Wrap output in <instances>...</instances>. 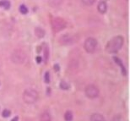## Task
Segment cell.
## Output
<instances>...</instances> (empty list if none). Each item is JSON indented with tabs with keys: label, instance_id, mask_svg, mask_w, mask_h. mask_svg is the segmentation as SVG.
Returning a JSON list of instances; mask_svg holds the SVG:
<instances>
[{
	"label": "cell",
	"instance_id": "4fadbf2b",
	"mask_svg": "<svg viewBox=\"0 0 130 121\" xmlns=\"http://www.w3.org/2000/svg\"><path fill=\"white\" fill-rule=\"evenodd\" d=\"M64 120H65V121H72L73 120V113L70 111V110L66 111V113L64 114Z\"/></svg>",
	"mask_w": 130,
	"mask_h": 121
},
{
	"label": "cell",
	"instance_id": "5bb4252c",
	"mask_svg": "<svg viewBox=\"0 0 130 121\" xmlns=\"http://www.w3.org/2000/svg\"><path fill=\"white\" fill-rule=\"evenodd\" d=\"M0 7H3L4 9H8L10 7V3L8 0H1L0 1Z\"/></svg>",
	"mask_w": 130,
	"mask_h": 121
},
{
	"label": "cell",
	"instance_id": "9c48e42d",
	"mask_svg": "<svg viewBox=\"0 0 130 121\" xmlns=\"http://www.w3.org/2000/svg\"><path fill=\"white\" fill-rule=\"evenodd\" d=\"M48 4L52 8H58L63 3V0H48Z\"/></svg>",
	"mask_w": 130,
	"mask_h": 121
},
{
	"label": "cell",
	"instance_id": "7a4b0ae2",
	"mask_svg": "<svg viewBox=\"0 0 130 121\" xmlns=\"http://www.w3.org/2000/svg\"><path fill=\"white\" fill-rule=\"evenodd\" d=\"M27 59V54L22 49H15L11 54V61L15 64H23Z\"/></svg>",
	"mask_w": 130,
	"mask_h": 121
},
{
	"label": "cell",
	"instance_id": "9a60e30c",
	"mask_svg": "<svg viewBox=\"0 0 130 121\" xmlns=\"http://www.w3.org/2000/svg\"><path fill=\"white\" fill-rule=\"evenodd\" d=\"M81 3L85 6H91L94 4V3L96 2V0H80Z\"/></svg>",
	"mask_w": 130,
	"mask_h": 121
},
{
	"label": "cell",
	"instance_id": "8fae6325",
	"mask_svg": "<svg viewBox=\"0 0 130 121\" xmlns=\"http://www.w3.org/2000/svg\"><path fill=\"white\" fill-rule=\"evenodd\" d=\"M40 121H52L51 114L49 112H43L40 116Z\"/></svg>",
	"mask_w": 130,
	"mask_h": 121
},
{
	"label": "cell",
	"instance_id": "e0dca14e",
	"mask_svg": "<svg viewBox=\"0 0 130 121\" xmlns=\"http://www.w3.org/2000/svg\"><path fill=\"white\" fill-rule=\"evenodd\" d=\"M60 88L61 89H63V90H68L69 88V85L68 84L66 81H62L61 82H60Z\"/></svg>",
	"mask_w": 130,
	"mask_h": 121
},
{
	"label": "cell",
	"instance_id": "52a82bcc",
	"mask_svg": "<svg viewBox=\"0 0 130 121\" xmlns=\"http://www.w3.org/2000/svg\"><path fill=\"white\" fill-rule=\"evenodd\" d=\"M84 93H85L86 97L90 99H94V98L97 97L100 93L98 87L95 85H89L85 87L84 90Z\"/></svg>",
	"mask_w": 130,
	"mask_h": 121
},
{
	"label": "cell",
	"instance_id": "7c38bea8",
	"mask_svg": "<svg viewBox=\"0 0 130 121\" xmlns=\"http://www.w3.org/2000/svg\"><path fill=\"white\" fill-rule=\"evenodd\" d=\"M35 34H36V36L37 37L39 38H42L45 36V34H46V32H45L44 29H42V28L41 27H36V29H35Z\"/></svg>",
	"mask_w": 130,
	"mask_h": 121
},
{
	"label": "cell",
	"instance_id": "30bf717a",
	"mask_svg": "<svg viewBox=\"0 0 130 121\" xmlns=\"http://www.w3.org/2000/svg\"><path fill=\"white\" fill-rule=\"evenodd\" d=\"M90 121H106V119L101 114H93L90 116Z\"/></svg>",
	"mask_w": 130,
	"mask_h": 121
},
{
	"label": "cell",
	"instance_id": "d6986e66",
	"mask_svg": "<svg viewBox=\"0 0 130 121\" xmlns=\"http://www.w3.org/2000/svg\"><path fill=\"white\" fill-rule=\"evenodd\" d=\"M45 82L46 83L50 82V73L49 72H46V74H45Z\"/></svg>",
	"mask_w": 130,
	"mask_h": 121
},
{
	"label": "cell",
	"instance_id": "3957f363",
	"mask_svg": "<svg viewBox=\"0 0 130 121\" xmlns=\"http://www.w3.org/2000/svg\"><path fill=\"white\" fill-rule=\"evenodd\" d=\"M38 99V92L32 88H27L23 93V100L27 104L35 103Z\"/></svg>",
	"mask_w": 130,
	"mask_h": 121
},
{
	"label": "cell",
	"instance_id": "cb8c5ba5",
	"mask_svg": "<svg viewBox=\"0 0 130 121\" xmlns=\"http://www.w3.org/2000/svg\"><path fill=\"white\" fill-rule=\"evenodd\" d=\"M11 121H18V117H15V118H14Z\"/></svg>",
	"mask_w": 130,
	"mask_h": 121
},
{
	"label": "cell",
	"instance_id": "5b68a950",
	"mask_svg": "<svg viewBox=\"0 0 130 121\" xmlns=\"http://www.w3.org/2000/svg\"><path fill=\"white\" fill-rule=\"evenodd\" d=\"M78 38L77 36L75 35H72V34H65L60 36L59 38V43L63 46H69L72 45L75 42H78Z\"/></svg>",
	"mask_w": 130,
	"mask_h": 121
},
{
	"label": "cell",
	"instance_id": "44dd1931",
	"mask_svg": "<svg viewBox=\"0 0 130 121\" xmlns=\"http://www.w3.org/2000/svg\"><path fill=\"white\" fill-rule=\"evenodd\" d=\"M48 49L47 48H45V60H47L48 59Z\"/></svg>",
	"mask_w": 130,
	"mask_h": 121
},
{
	"label": "cell",
	"instance_id": "603a6c76",
	"mask_svg": "<svg viewBox=\"0 0 130 121\" xmlns=\"http://www.w3.org/2000/svg\"><path fill=\"white\" fill-rule=\"evenodd\" d=\"M54 69H55V70H58V69H59V68H58V65H54Z\"/></svg>",
	"mask_w": 130,
	"mask_h": 121
},
{
	"label": "cell",
	"instance_id": "7402d4cb",
	"mask_svg": "<svg viewBox=\"0 0 130 121\" xmlns=\"http://www.w3.org/2000/svg\"><path fill=\"white\" fill-rule=\"evenodd\" d=\"M36 60H37V63H41L42 62V58H41V57H37Z\"/></svg>",
	"mask_w": 130,
	"mask_h": 121
},
{
	"label": "cell",
	"instance_id": "277c9868",
	"mask_svg": "<svg viewBox=\"0 0 130 121\" xmlns=\"http://www.w3.org/2000/svg\"><path fill=\"white\" fill-rule=\"evenodd\" d=\"M52 25V29L53 32L57 33V32H60L63 30L65 29V27L67 26V23L63 18L60 17H56L53 18L51 21Z\"/></svg>",
	"mask_w": 130,
	"mask_h": 121
},
{
	"label": "cell",
	"instance_id": "ba28073f",
	"mask_svg": "<svg viewBox=\"0 0 130 121\" xmlns=\"http://www.w3.org/2000/svg\"><path fill=\"white\" fill-rule=\"evenodd\" d=\"M97 9L99 11V13L101 14H105L107 10V5H106V3L105 1H100L98 3V6H97Z\"/></svg>",
	"mask_w": 130,
	"mask_h": 121
},
{
	"label": "cell",
	"instance_id": "ac0fdd59",
	"mask_svg": "<svg viewBox=\"0 0 130 121\" xmlns=\"http://www.w3.org/2000/svg\"><path fill=\"white\" fill-rule=\"evenodd\" d=\"M10 114H11V112H10L9 109H4L3 111V113H2V115H3V117H4V118L9 117Z\"/></svg>",
	"mask_w": 130,
	"mask_h": 121
},
{
	"label": "cell",
	"instance_id": "8992f818",
	"mask_svg": "<svg viewBox=\"0 0 130 121\" xmlns=\"http://www.w3.org/2000/svg\"><path fill=\"white\" fill-rule=\"evenodd\" d=\"M97 48V41L93 37H89L84 41V48L89 53H93L96 52Z\"/></svg>",
	"mask_w": 130,
	"mask_h": 121
},
{
	"label": "cell",
	"instance_id": "6da1fadb",
	"mask_svg": "<svg viewBox=\"0 0 130 121\" xmlns=\"http://www.w3.org/2000/svg\"><path fill=\"white\" fill-rule=\"evenodd\" d=\"M124 42V39L123 36H114L113 38H111L106 44V49L108 53H117L119 50L122 48Z\"/></svg>",
	"mask_w": 130,
	"mask_h": 121
},
{
	"label": "cell",
	"instance_id": "ffe728a7",
	"mask_svg": "<svg viewBox=\"0 0 130 121\" xmlns=\"http://www.w3.org/2000/svg\"><path fill=\"white\" fill-rule=\"evenodd\" d=\"M111 121H121V116L119 115V114L115 115L114 118L112 119V120H111Z\"/></svg>",
	"mask_w": 130,
	"mask_h": 121
},
{
	"label": "cell",
	"instance_id": "2e32d148",
	"mask_svg": "<svg viewBox=\"0 0 130 121\" xmlns=\"http://www.w3.org/2000/svg\"><path fill=\"white\" fill-rule=\"evenodd\" d=\"M20 12L21 14H23V15H26V14L28 13V9L27 7H26V5L22 4L20 6Z\"/></svg>",
	"mask_w": 130,
	"mask_h": 121
}]
</instances>
